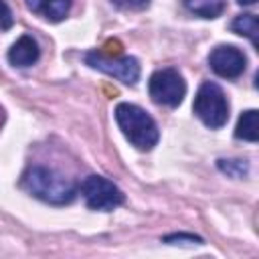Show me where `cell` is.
<instances>
[{"label": "cell", "mask_w": 259, "mask_h": 259, "mask_svg": "<svg viewBox=\"0 0 259 259\" xmlns=\"http://www.w3.org/2000/svg\"><path fill=\"white\" fill-rule=\"evenodd\" d=\"M81 194L93 210H113L125 200L123 192L111 180L97 174H91L81 182Z\"/></svg>", "instance_id": "8992f818"}, {"label": "cell", "mask_w": 259, "mask_h": 259, "mask_svg": "<svg viewBox=\"0 0 259 259\" xmlns=\"http://www.w3.org/2000/svg\"><path fill=\"white\" fill-rule=\"evenodd\" d=\"M208 65H210V69L219 77L237 79L239 75H243L247 59H245V55L237 47H233V45H219V47H214L210 51Z\"/></svg>", "instance_id": "52a82bcc"}, {"label": "cell", "mask_w": 259, "mask_h": 259, "mask_svg": "<svg viewBox=\"0 0 259 259\" xmlns=\"http://www.w3.org/2000/svg\"><path fill=\"white\" fill-rule=\"evenodd\" d=\"M259 113L257 109H247L241 113L237 127H235V138L239 140H247V142H257L259 138V121H257Z\"/></svg>", "instance_id": "30bf717a"}, {"label": "cell", "mask_w": 259, "mask_h": 259, "mask_svg": "<svg viewBox=\"0 0 259 259\" xmlns=\"http://www.w3.org/2000/svg\"><path fill=\"white\" fill-rule=\"evenodd\" d=\"M231 28H233V32H237L241 36H247L253 42V47L259 45V22H257L255 14H239L231 22Z\"/></svg>", "instance_id": "7c38bea8"}, {"label": "cell", "mask_w": 259, "mask_h": 259, "mask_svg": "<svg viewBox=\"0 0 259 259\" xmlns=\"http://www.w3.org/2000/svg\"><path fill=\"white\" fill-rule=\"evenodd\" d=\"M12 12L4 0H0V30H8L12 26Z\"/></svg>", "instance_id": "2e32d148"}, {"label": "cell", "mask_w": 259, "mask_h": 259, "mask_svg": "<svg viewBox=\"0 0 259 259\" xmlns=\"http://www.w3.org/2000/svg\"><path fill=\"white\" fill-rule=\"evenodd\" d=\"M38 57H40L38 42L30 34H22L8 51V61L14 67H30L38 61Z\"/></svg>", "instance_id": "ba28073f"}, {"label": "cell", "mask_w": 259, "mask_h": 259, "mask_svg": "<svg viewBox=\"0 0 259 259\" xmlns=\"http://www.w3.org/2000/svg\"><path fill=\"white\" fill-rule=\"evenodd\" d=\"M85 63L105 75L119 79L125 85H136L140 79V63L136 57L130 55H105L101 51H89L85 55Z\"/></svg>", "instance_id": "277c9868"}, {"label": "cell", "mask_w": 259, "mask_h": 259, "mask_svg": "<svg viewBox=\"0 0 259 259\" xmlns=\"http://www.w3.org/2000/svg\"><path fill=\"white\" fill-rule=\"evenodd\" d=\"M237 2H239V4H247V6H249V4H255L257 0H237Z\"/></svg>", "instance_id": "e0dca14e"}, {"label": "cell", "mask_w": 259, "mask_h": 259, "mask_svg": "<svg viewBox=\"0 0 259 259\" xmlns=\"http://www.w3.org/2000/svg\"><path fill=\"white\" fill-rule=\"evenodd\" d=\"M113 4L121 10H142L150 4V0H113Z\"/></svg>", "instance_id": "9a60e30c"}, {"label": "cell", "mask_w": 259, "mask_h": 259, "mask_svg": "<svg viewBox=\"0 0 259 259\" xmlns=\"http://www.w3.org/2000/svg\"><path fill=\"white\" fill-rule=\"evenodd\" d=\"M192 109L196 113V117L210 130H219L227 123L229 119V101L225 91L212 83V81H204L194 97Z\"/></svg>", "instance_id": "3957f363"}, {"label": "cell", "mask_w": 259, "mask_h": 259, "mask_svg": "<svg viewBox=\"0 0 259 259\" xmlns=\"http://www.w3.org/2000/svg\"><path fill=\"white\" fill-rule=\"evenodd\" d=\"M20 186L34 198H38L47 204H55V206L69 204L77 192L75 184L69 178H65L63 174H59L51 168H45V166H30L22 174Z\"/></svg>", "instance_id": "6da1fadb"}, {"label": "cell", "mask_w": 259, "mask_h": 259, "mask_svg": "<svg viewBox=\"0 0 259 259\" xmlns=\"http://www.w3.org/2000/svg\"><path fill=\"white\" fill-rule=\"evenodd\" d=\"M217 166H219L221 172H225L231 178H243L249 172L247 160H219Z\"/></svg>", "instance_id": "4fadbf2b"}, {"label": "cell", "mask_w": 259, "mask_h": 259, "mask_svg": "<svg viewBox=\"0 0 259 259\" xmlns=\"http://www.w3.org/2000/svg\"><path fill=\"white\" fill-rule=\"evenodd\" d=\"M28 10L42 14L51 22L63 20L71 10V0H26Z\"/></svg>", "instance_id": "9c48e42d"}, {"label": "cell", "mask_w": 259, "mask_h": 259, "mask_svg": "<svg viewBox=\"0 0 259 259\" xmlns=\"http://www.w3.org/2000/svg\"><path fill=\"white\" fill-rule=\"evenodd\" d=\"M164 243H202V239L188 233H172L164 237Z\"/></svg>", "instance_id": "5bb4252c"}, {"label": "cell", "mask_w": 259, "mask_h": 259, "mask_svg": "<svg viewBox=\"0 0 259 259\" xmlns=\"http://www.w3.org/2000/svg\"><path fill=\"white\" fill-rule=\"evenodd\" d=\"M227 0H184V6L188 12L200 16V18H217L223 14Z\"/></svg>", "instance_id": "8fae6325"}, {"label": "cell", "mask_w": 259, "mask_h": 259, "mask_svg": "<svg viewBox=\"0 0 259 259\" xmlns=\"http://www.w3.org/2000/svg\"><path fill=\"white\" fill-rule=\"evenodd\" d=\"M113 113H115V121L119 130L123 132V136L134 148L148 152L158 144L160 130L156 121L152 119V115H148L142 107L123 101V103H117Z\"/></svg>", "instance_id": "7a4b0ae2"}, {"label": "cell", "mask_w": 259, "mask_h": 259, "mask_svg": "<svg viewBox=\"0 0 259 259\" xmlns=\"http://www.w3.org/2000/svg\"><path fill=\"white\" fill-rule=\"evenodd\" d=\"M148 91L156 103L166 105V107H176L182 103V99L186 95V83L176 69L168 67V69L156 71L150 77Z\"/></svg>", "instance_id": "5b68a950"}]
</instances>
